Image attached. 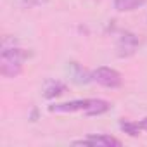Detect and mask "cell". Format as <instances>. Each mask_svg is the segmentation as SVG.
<instances>
[{
  "instance_id": "1",
  "label": "cell",
  "mask_w": 147,
  "mask_h": 147,
  "mask_svg": "<svg viewBox=\"0 0 147 147\" xmlns=\"http://www.w3.org/2000/svg\"><path fill=\"white\" fill-rule=\"evenodd\" d=\"M113 104L104 99H76L69 102H61V104H52L49 106L50 113L55 114H71V113H83L87 116H100L111 111Z\"/></svg>"
},
{
  "instance_id": "2",
  "label": "cell",
  "mask_w": 147,
  "mask_h": 147,
  "mask_svg": "<svg viewBox=\"0 0 147 147\" xmlns=\"http://www.w3.org/2000/svg\"><path fill=\"white\" fill-rule=\"evenodd\" d=\"M26 59V52L16 47H4L0 54V73L5 78H16L23 73V62Z\"/></svg>"
},
{
  "instance_id": "3",
  "label": "cell",
  "mask_w": 147,
  "mask_h": 147,
  "mask_svg": "<svg viewBox=\"0 0 147 147\" xmlns=\"http://www.w3.org/2000/svg\"><path fill=\"white\" fill-rule=\"evenodd\" d=\"M92 82H95L104 88H119L123 85V76L113 67L100 66L92 71Z\"/></svg>"
},
{
  "instance_id": "4",
  "label": "cell",
  "mask_w": 147,
  "mask_h": 147,
  "mask_svg": "<svg viewBox=\"0 0 147 147\" xmlns=\"http://www.w3.org/2000/svg\"><path fill=\"white\" fill-rule=\"evenodd\" d=\"M73 145H90V147H121V140L111 135H88L80 140H73Z\"/></svg>"
},
{
  "instance_id": "5",
  "label": "cell",
  "mask_w": 147,
  "mask_h": 147,
  "mask_svg": "<svg viewBox=\"0 0 147 147\" xmlns=\"http://www.w3.org/2000/svg\"><path fill=\"white\" fill-rule=\"evenodd\" d=\"M116 49H118V55L119 57H130L135 54V50L138 49V38L133 35V33H123L119 38H118V43H116Z\"/></svg>"
},
{
  "instance_id": "6",
  "label": "cell",
  "mask_w": 147,
  "mask_h": 147,
  "mask_svg": "<svg viewBox=\"0 0 147 147\" xmlns=\"http://www.w3.org/2000/svg\"><path fill=\"white\" fill-rule=\"evenodd\" d=\"M67 71H69L71 80L75 82V83H78V85H85V83H90V82H92V73H88V71H87L82 64H78V62H69Z\"/></svg>"
},
{
  "instance_id": "7",
  "label": "cell",
  "mask_w": 147,
  "mask_h": 147,
  "mask_svg": "<svg viewBox=\"0 0 147 147\" xmlns=\"http://www.w3.org/2000/svg\"><path fill=\"white\" fill-rule=\"evenodd\" d=\"M66 92V85L62 82H57V80H49L45 83V88H43V97L45 99H54V97H59Z\"/></svg>"
},
{
  "instance_id": "8",
  "label": "cell",
  "mask_w": 147,
  "mask_h": 147,
  "mask_svg": "<svg viewBox=\"0 0 147 147\" xmlns=\"http://www.w3.org/2000/svg\"><path fill=\"white\" fill-rule=\"evenodd\" d=\"M145 4V0H113V5L118 12H131Z\"/></svg>"
},
{
  "instance_id": "9",
  "label": "cell",
  "mask_w": 147,
  "mask_h": 147,
  "mask_svg": "<svg viewBox=\"0 0 147 147\" xmlns=\"http://www.w3.org/2000/svg\"><path fill=\"white\" fill-rule=\"evenodd\" d=\"M119 128L130 137H138L140 135V126L138 121H128V119H119Z\"/></svg>"
},
{
  "instance_id": "10",
  "label": "cell",
  "mask_w": 147,
  "mask_h": 147,
  "mask_svg": "<svg viewBox=\"0 0 147 147\" xmlns=\"http://www.w3.org/2000/svg\"><path fill=\"white\" fill-rule=\"evenodd\" d=\"M49 0H21V4L24 7H40V5H45Z\"/></svg>"
},
{
  "instance_id": "11",
  "label": "cell",
  "mask_w": 147,
  "mask_h": 147,
  "mask_svg": "<svg viewBox=\"0 0 147 147\" xmlns=\"http://www.w3.org/2000/svg\"><path fill=\"white\" fill-rule=\"evenodd\" d=\"M138 126H140V130H145V131H147V116L138 121Z\"/></svg>"
}]
</instances>
